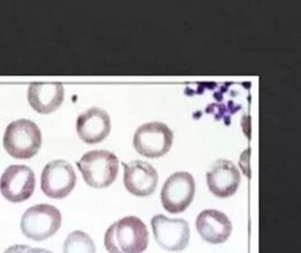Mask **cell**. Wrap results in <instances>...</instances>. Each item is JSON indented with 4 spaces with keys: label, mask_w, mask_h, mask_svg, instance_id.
<instances>
[{
    "label": "cell",
    "mask_w": 301,
    "mask_h": 253,
    "mask_svg": "<svg viewBox=\"0 0 301 253\" xmlns=\"http://www.w3.org/2000/svg\"><path fill=\"white\" fill-rule=\"evenodd\" d=\"M149 234L144 223L136 216H126L113 223L104 236L110 253H142L148 246Z\"/></svg>",
    "instance_id": "cell-1"
},
{
    "label": "cell",
    "mask_w": 301,
    "mask_h": 253,
    "mask_svg": "<svg viewBox=\"0 0 301 253\" xmlns=\"http://www.w3.org/2000/svg\"><path fill=\"white\" fill-rule=\"evenodd\" d=\"M240 171L230 160L220 159L212 164L207 173V182L210 191L219 197L232 196L240 186Z\"/></svg>",
    "instance_id": "cell-11"
},
{
    "label": "cell",
    "mask_w": 301,
    "mask_h": 253,
    "mask_svg": "<svg viewBox=\"0 0 301 253\" xmlns=\"http://www.w3.org/2000/svg\"><path fill=\"white\" fill-rule=\"evenodd\" d=\"M111 132V118L106 110L98 107L85 110L77 118V133L88 144H96L105 140Z\"/></svg>",
    "instance_id": "cell-12"
},
{
    "label": "cell",
    "mask_w": 301,
    "mask_h": 253,
    "mask_svg": "<svg viewBox=\"0 0 301 253\" xmlns=\"http://www.w3.org/2000/svg\"><path fill=\"white\" fill-rule=\"evenodd\" d=\"M62 216L57 207L47 204H38L28 208L20 220V228L26 237L43 241L59 231Z\"/></svg>",
    "instance_id": "cell-4"
},
{
    "label": "cell",
    "mask_w": 301,
    "mask_h": 253,
    "mask_svg": "<svg viewBox=\"0 0 301 253\" xmlns=\"http://www.w3.org/2000/svg\"><path fill=\"white\" fill-rule=\"evenodd\" d=\"M42 145V134L32 121L21 118L11 122L3 135V147L16 159H29L38 152Z\"/></svg>",
    "instance_id": "cell-3"
},
{
    "label": "cell",
    "mask_w": 301,
    "mask_h": 253,
    "mask_svg": "<svg viewBox=\"0 0 301 253\" xmlns=\"http://www.w3.org/2000/svg\"><path fill=\"white\" fill-rule=\"evenodd\" d=\"M124 186L129 192L138 197L150 196L158 186V172L150 163L134 160L123 163Z\"/></svg>",
    "instance_id": "cell-10"
},
{
    "label": "cell",
    "mask_w": 301,
    "mask_h": 253,
    "mask_svg": "<svg viewBox=\"0 0 301 253\" xmlns=\"http://www.w3.org/2000/svg\"><path fill=\"white\" fill-rule=\"evenodd\" d=\"M64 98V88L60 82H33L27 91L32 108L39 114H50L60 107Z\"/></svg>",
    "instance_id": "cell-14"
},
{
    "label": "cell",
    "mask_w": 301,
    "mask_h": 253,
    "mask_svg": "<svg viewBox=\"0 0 301 253\" xmlns=\"http://www.w3.org/2000/svg\"><path fill=\"white\" fill-rule=\"evenodd\" d=\"M174 133L165 123H146L134 133L133 146L135 151L147 158H160L168 153L173 145Z\"/></svg>",
    "instance_id": "cell-5"
},
{
    "label": "cell",
    "mask_w": 301,
    "mask_h": 253,
    "mask_svg": "<svg viewBox=\"0 0 301 253\" xmlns=\"http://www.w3.org/2000/svg\"><path fill=\"white\" fill-rule=\"evenodd\" d=\"M156 242L165 250L179 252L186 249L189 242V225L185 219L169 218L163 214L151 219Z\"/></svg>",
    "instance_id": "cell-7"
},
{
    "label": "cell",
    "mask_w": 301,
    "mask_h": 253,
    "mask_svg": "<svg viewBox=\"0 0 301 253\" xmlns=\"http://www.w3.org/2000/svg\"><path fill=\"white\" fill-rule=\"evenodd\" d=\"M77 182L76 172L70 163L64 160L49 162L41 176V188L43 192L54 199L67 197L75 188Z\"/></svg>",
    "instance_id": "cell-8"
},
{
    "label": "cell",
    "mask_w": 301,
    "mask_h": 253,
    "mask_svg": "<svg viewBox=\"0 0 301 253\" xmlns=\"http://www.w3.org/2000/svg\"><path fill=\"white\" fill-rule=\"evenodd\" d=\"M25 248L26 245H14V246L8 248L3 253H23Z\"/></svg>",
    "instance_id": "cell-16"
},
{
    "label": "cell",
    "mask_w": 301,
    "mask_h": 253,
    "mask_svg": "<svg viewBox=\"0 0 301 253\" xmlns=\"http://www.w3.org/2000/svg\"><path fill=\"white\" fill-rule=\"evenodd\" d=\"M63 253H96L93 238L82 231H74L67 236Z\"/></svg>",
    "instance_id": "cell-15"
},
{
    "label": "cell",
    "mask_w": 301,
    "mask_h": 253,
    "mask_svg": "<svg viewBox=\"0 0 301 253\" xmlns=\"http://www.w3.org/2000/svg\"><path fill=\"white\" fill-rule=\"evenodd\" d=\"M118 158L106 150L89 151L77 163L86 183L96 189L113 183L118 173Z\"/></svg>",
    "instance_id": "cell-2"
},
{
    "label": "cell",
    "mask_w": 301,
    "mask_h": 253,
    "mask_svg": "<svg viewBox=\"0 0 301 253\" xmlns=\"http://www.w3.org/2000/svg\"><path fill=\"white\" fill-rule=\"evenodd\" d=\"M23 253H52L49 250H45V249H33V248H29L26 245L25 250L23 251Z\"/></svg>",
    "instance_id": "cell-17"
},
{
    "label": "cell",
    "mask_w": 301,
    "mask_h": 253,
    "mask_svg": "<svg viewBox=\"0 0 301 253\" xmlns=\"http://www.w3.org/2000/svg\"><path fill=\"white\" fill-rule=\"evenodd\" d=\"M196 230L207 243L221 244L231 234L232 224L225 213L217 209H205L196 217Z\"/></svg>",
    "instance_id": "cell-13"
},
{
    "label": "cell",
    "mask_w": 301,
    "mask_h": 253,
    "mask_svg": "<svg viewBox=\"0 0 301 253\" xmlns=\"http://www.w3.org/2000/svg\"><path fill=\"white\" fill-rule=\"evenodd\" d=\"M35 189V174L26 165H9L0 178V191L11 202L29 198Z\"/></svg>",
    "instance_id": "cell-9"
},
{
    "label": "cell",
    "mask_w": 301,
    "mask_h": 253,
    "mask_svg": "<svg viewBox=\"0 0 301 253\" xmlns=\"http://www.w3.org/2000/svg\"><path fill=\"white\" fill-rule=\"evenodd\" d=\"M195 180L189 172L178 171L165 181L161 189L164 208L171 214L184 212L194 199Z\"/></svg>",
    "instance_id": "cell-6"
}]
</instances>
